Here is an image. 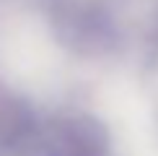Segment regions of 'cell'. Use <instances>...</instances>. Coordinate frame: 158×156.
<instances>
[{"label": "cell", "mask_w": 158, "mask_h": 156, "mask_svg": "<svg viewBox=\"0 0 158 156\" xmlns=\"http://www.w3.org/2000/svg\"><path fill=\"white\" fill-rule=\"evenodd\" d=\"M36 148L42 156H111L106 130L88 115L55 120L39 133Z\"/></svg>", "instance_id": "cell-1"}, {"label": "cell", "mask_w": 158, "mask_h": 156, "mask_svg": "<svg viewBox=\"0 0 158 156\" xmlns=\"http://www.w3.org/2000/svg\"><path fill=\"white\" fill-rule=\"evenodd\" d=\"M36 120L31 109L16 96H0V146L21 148L36 146Z\"/></svg>", "instance_id": "cell-2"}]
</instances>
